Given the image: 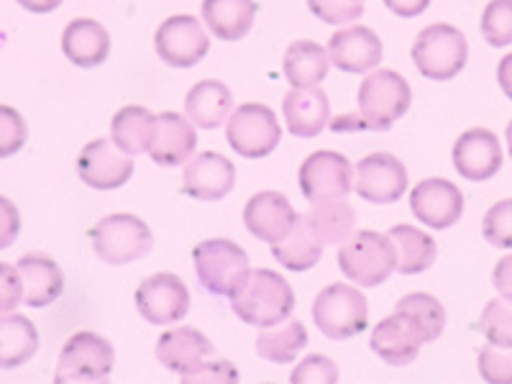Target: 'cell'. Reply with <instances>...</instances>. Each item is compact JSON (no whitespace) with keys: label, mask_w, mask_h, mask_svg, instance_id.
I'll list each match as a JSON object with an SVG mask.
<instances>
[{"label":"cell","mask_w":512,"mask_h":384,"mask_svg":"<svg viewBox=\"0 0 512 384\" xmlns=\"http://www.w3.org/2000/svg\"><path fill=\"white\" fill-rule=\"evenodd\" d=\"M356 100H359V118H336L331 123L333 131H346V128L387 131L408 113L413 103V90L408 80L395 70H372V75L361 82Z\"/></svg>","instance_id":"6da1fadb"},{"label":"cell","mask_w":512,"mask_h":384,"mask_svg":"<svg viewBox=\"0 0 512 384\" xmlns=\"http://www.w3.org/2000/svg\"><path fill=\"white\" fill-rule=\"evenodd\" d=\"M231 310L246 326H277L295 310V292L282 274L254 269L239 295L231 297Z\"/></svg>","instance_id":"7a4b0ae2"},{"label":"cell","mask_w":512,"mask_h":384,"mask_svg":"<svg viewBox=\"0 0 512 384\" xmlns=\"http://www.w3.org/2000/svg\"><path fill=\"white\" fill-rule=\"evenodd\" d=\"M336 259L346 280L359 287H377L397 269V246L390 233L356 231L341 244Z\"/></svg>","instance_id":"3957f363"},{"label":"cell","mask_w":512,"mask_h":384,"mask_svg":"<svg viewBox=\"0 0 512 384\" xmlns=\"http://www.w3.org/2000/svg\"><path fill=\"white\" fill-rule=\"evenodd\" d=\"M192 262L200 285L213 295H239L251 274L246 251L228 239H208L198 244L192 249Z\"/></svg>","instance_id":"277c9868"},{"label":"cell","mask_w":512,"mask_h":384,"mask_svg":"<svg viewBox=\"0 0 512 384\" xmlns=\"http://www.w3.org/2000/svg\"><path fill=\"white\" fill-rule=\"evenodd\" d=\"M93 249L98 259L105 264L121 267V264H131L141 256L152 251L154 236L141 218L131 216V213H113L95 223L88 231Z\"/></svg>","instance_id":"5b68a950"},{"label":"cell","mask_w":512,"mask_h":384,"mask_svg":"<svg viewBox=\"0 0 512 384\" xmlns=\"http://www.w3.org/2000/svg\"><path fill=\"white\" fill-rule=\"evenodd\" d=\"M469 44L466 36L451 24L425 26L413 44V62L428 80H451L466 67Z\"/></svg>","instance_id":"8992f818"},{"label":"cell","mask_w":512,"mask_h":384,"mask_svg":"<svg viewBox=\"0 0 512 384\" xmlns=\"http://www.w3.org/2000/svg\"><path fill=\"white\" fill-rule=\"evenodd\" d=\"M367 297L356 287L336 282L320 290L313 303V320L323 336L333 341H346V338L359 336L367 331Z\"/></svg>","instance_id":"52a82bcc"},{"label":"cell","mask_w":512,"mask_h":384,"mask_svg":"<svg viewBox=\"0 0 512 384\" xmlns=\"http://www.w3.org/2000/svg\"><path fill=\"white\" fill-rule=\"evenodd\" d=\"M226 139L239 157L262 159L277 149L282 128L272 108L262 103H244L228 118Z\"/></svg>","instance_id":"ba28073f"},{"label":"cell","mask_w":512,"mask_h":384,"mask_svg":"<svg viewBox=\"0 0 512 384\" xmlns=\"http://www.w3.org/2000/svg\"><path fill=\"white\" fill-rule=\"evenodd\" d=\"M116 351L103 336L93 331H80L67 338L59 354L54 382H103L113 372Z\"/></svg>","instance_id":"9c48e42d"},{"label":"cell","mask_w":512,"mask_h":384,"mask_svg":"<svg viewBox=\"0 0 512 384\" xmlns=\"http://www.w3.org/2000/svg\"><path fill=\"white\" fill-rule=\"evenodd\" d=\"M154 49L164 64L177 67V70H187L208 54L210 39L198 18L177 13V16H169L167 21H162V26L154 34Z\"/></svg>","instance_id":"30bf717a"},{"label":"cell","mask_w":512,"mask_h":384,"mask_svg":"<svg viewBox=\"0 0 512 384\" xmlns=\"http://www.w3.org/2000/svg\"><path fill=\"white\" fill-rule=\"evenodd\" d=\"M297 180L310 203L349 198L351 187H354V167L344 154L315 152L303 162Z\"/></svg>","instance_id":"8fae6325"},{"label":"cell","mask_w":512,"mask_h":384,"mask_svg":"<svg viewBox=\"0 0 512 384\" xmlns=\"http://www.w3.org/2000/svg\"><path fill=\"white\" fill-rule=\"evenodd\" d=\"M354 190L361 200L374 205H390L408 190V169L387 152L369 154L354 169Z\"/></svg>","instance_id":"7c38bea8"},{"label":"cell","mask_w":512,"mask_h":384,"mask_svg":"<svg viewBox=\"0 0 512 384\" xmlns=\"http://www.w3.org/2000/svg\"><path fill=\"white\" fill-rule=\"evenodd\" d=\"M136 308L141 318L154 326H169L185 318L190 310V290L177 274H152L136 287Z\"/></svg>","instance_id":"4fadbf2b"},{"label":"cell","mask_w":512,"mask_h":384,"mask_svg":"<svg viewBox=\"0 0 512 384\" xmlns=\"http://www.w3.org/2000/svg\"><path fill=\"white\" fill-rule=\"evenodd\" d=\"M77 175L93 190H116L134 175V157L121 152L113 141H90L77 157Z\"/></svg>","instance_id":"5bb4252c"},{"label":"cell","mask_w":512,"mask_h":384,"mask_svg":"<svg viewBox=\"0 0 512 384\" xmlns=\"http://www.w3.org/2000/svg\"><path fill=\"white\" fill-rule=\"evenodd\" d=\"M213 356H216V346L210 344V338L198 328L177 326L159 336L157 359L169 372L180 374L182 382L200 372Z\"/></svg>","instance_id":"9a60e30c"},{"label":"cell","mask_w":512,"mask_h":384,"mask_svg":"<svg viewBox=\"0 0 512 384\" xmlns=\"http://www.w3.org/2000/svg\"><path fill=\"white\" fill-rule=\"evenodd\" d=\"M410 208H413L415 218H420V223L443 231V228L459 223L461 213H464V195L454 182L443 180V177H428L410 192Z\"/></svg>","instance_id":"2e32d148"},{"label":"cell","mask_w":512,"mask_h":384,"mask_svg":"<svg viewBox=\"0 0 512 384\" xmlns=\"http://www.w3.org/2000/svg\"><path fill=\"white\" fill-rule=\"evenodd\" d=\"M236 185V167L231 159L218 152H203L187 159L182 172V187L187 198L192 200H223Z\"/></svg>","instance_id":"e0dca14e"},{"label":"cell","mask_w":512,"mask_h":384,"mask_svg":"<svg viewBox=\"0 0 512 384\" xmlns=\"http://www.w3.org/2000/svg\"><path fill=\"white\" fill-rule=\"evenodd\" d=\"M502 144L489 128H469L454 144V167L461 177L484 182L502 167Z\"/></svg>","instance_id":"ac0fdd59"},{"label":"cell","mask_w":512,"mask_h":384,"mask_svg":"<svg viewBox=\"0 0 512 384\" xmlns=\"http://www.w3.org/2000/svg\"><path fill=\"white\" fill-rule=\"evenodd\" d=\"M382 52V39L369 26H349L336 31L328 41L331 62L349 75H367L377 70L384 57Z\"/></svg>","instance_id":"d6986e66"},{"label":"cell","mask_w":512,"mask_h":384,"mask_svg":"<svg viewBox=\"0 0 512 384\" xmlns=\"http://www.w3.org/2000/svg\"><path fill=\"white\" fill-rule=\"evenodd\" d=\"M295 221V208H292L290 200L282 192H256L244 208V223L251 231V236H256V239L269 246L285 239L287 233L292 231V226H295Z\"/></svg>","instance_id":"ffe728a7"},{"label":"cell","mask_w":512,"mask_h":384,"mask_svg":"<svg viewBox=\"0 0 512 384\" xmlns=\"http://www.w3.org/2000/svg\"><path fill=\"white\" fill-rule=\"evenodd\" d=\"M423 344L425 338L420 328L400 313H392L379 320L372 331V351L392 367H405V364L415 361Z\"/></svg>","instance_id":"44dd1931"},{"label":"cell","mask_w":512,"mask_h":384,"mask_svg":"<svg viewBox=\"0 0 512 384\" xmlns=\"http://www.w3.org/2000/svg\"><path fill=\"white\" fill-rule=\"evenodd\" d=\"M198 136H195V123L180 113L164 111L159 113L157 134H154L149 157L162 167H177L185 164L195 154Z\"/></svg>","instance_id":"7402d4cb"},{"label":"cell","mask_w":512,"mask_h":384,"mask_svg":"<svg viewBox=\"0 0 512 384\" xmlns=\"http://www.w3.org/2000/svg\"><path fill=\"white\" fill-rule=\"evenodd\" d=\"M62 52L82 70H93L111 54V34L93 18H75L64 26Z\"/></svg>","instance_id":"603a6c76"},{"label":"cell","mask_w":512,"mask_h":384,"mask_svg":"<svg viewBox=\"0 0 512 384\" xmlns=\"http://www.w3.org/2000/svg\"><path fill=\"white\" fill-rule=\"evenodd\" d=\"M282 113L292 136L313 139L331 121V103L320 88H292L285 95Z\"/></svg>","instance_id":"cb8c5ba5"},{"label":"cell","mask_w":512,"mask_h":384,"mask_svg":"<svg viewBox=\"0 0 512 384\" xmlns=\"http://www.w3.org/2000/svg\"><path fill=\"white\" fill-rule=\"evenodd\" d=\"M18 272L24 280V303L31 308H47L57 303L64 290V274L54 259L44 254H26L18 259Z\"/></svg>","instance_id":"d4e9b609"},{"label":"cell","mask_w":512,"mask_h":384,"mask_svg":"<svg viewBox=\"0 0 512 384\" xmlns=\"http://www.w3.org/2000/svg\"><path fill=\"white\" fill-rule=\"evenodd\" d=\"M185 113L198 128H218L231 118L233 95L221 80H203L187 93Z\"/></svg>","instance_id":"484cf974"},{"label":"cell","mask_w":512,"mask_h":384,"mask_svg":"<svg viewBox=\"0 0 512 384\" xmlns=\"http://www.w3.org/2000/svg\"><path fill=\"white\" fill-rule=\"evenodd\" d=\"M157 121L159 116H154L152 111H146L141 105H126L113 116L111 141L128 157H139V154L152 149Z\"/></svg>","instance_id":"4316f807"},{"label":"cell","mask_w":512,"mask_h":384,"mask_svg":"<svg viewBox=\"0 0 512 384\" xmlns=\"http://www.w3.org/2000/svg\"><path fill=\"white\" fill-rule=\"evenodd\" d=\"M256 0H203V21L218 39L239 41L254 26Z\"/></svg>","instance_id":"83f0119b"},{"label":"cell","mask_w":512,"mask_h":384,"mask_svg":"<svg viewBox=\"0 0 512 384\" xmlns=\"http://www.w3.org/2000/svg\"><path fill=\"white\" fill-rule=\"evenodd\" d=\"M331 54L318 41L297 39L285 52V77L292 88H318L326 80Z\"/></svg>","instance_id":"f1b7e54d"},{"label":"cell","mask_w":512,"mask_h":384,"mask_svg":"<svg viewBox=\"0 0 512 384\" xmlns=\"http://www.w3.org/2000/svg\"><path fill=\"white\" fill-rule=\"evenodd\" d=\"M323 241L318 239V233L310 228L308 218L297 216L295 226L287 233L285 239L272 244V256L290 272H305V269L315 267L323 254Z\"/></svg>","instance_id":"f546056e"},{"label":"cell","mask_w":512,"mask_h":384,"mask_svg":"<svg viewBox=\"0 0 512 384\" xmlns=\"http://www.w3.org/2000/svg\"><path fill=\"white\" fill-rule=\"evenodd\" d=\"M39 349V333L29 318L18 313H3L0 320V367L16 369Z\"/></svg>","instance_id":"4dcf8cb0"},{"label":"cell","mask_w":512,"mask_h":384,"mask_svg":"<svg viewBox=\"0 0 512 384\" xmlns=\"http://www.w3.org/2000/svg\"><path fill=\"white\" fill-rule=\"evenodd\" d=\"M308 346V331L300 320L287 318L277 326L264 328L256 336V354L274 364H290Z\"/></svg>","instance_id":"1f68e13d"},{"label":"cell","mask_w":512,"mask_h":384,"mask_svg":"<svg viewBox=\"0 0 512 384\" xmlns=\"http://www.w3.org/2000/svg\"><path fill=\"white\" fill-rule=\"evenodd\" d=\"M390 236L397 246V269H400V274H420L433 267L438 246L428 233L408 226V223H400V226L392 228Z\"/></svg>","instance_id":"d6a6232c"},{"label":"cell","mask_w":512,"mask_h":384,"mask_svg":"<svg viewBox=\"0 0 512 384\" xmlns=\"http://www.w3.org/2000/svg\"><path fill=\"white\" fill-rule=\"evenodd\" d=\"M305 218H308L310 228L318 233V239L323 244H344L356 226V213L346 203V198L313 203Z\"/></svg>","instance_id":"836d02e7"},{"label":"cell","mask_w":512,"mask_h":384,"mask_svg":"<svg viewBox=\"0 0 512 384\" xmlns=\"http://www.w3.org/2000/svg\"><path fill=\"white\" fill-rule=\"evenodd\" d=\"M395 313L405 315L420 328L425 344L428 341H436L441 336L443 326H446V310L438 303L436 297L428 295V292H410L395 305Z\"/></svg>","instance_id":"e575fe53"},{"label":"cell","mask_w":512,"mask_h":384,"mask_svg":"<svg viewBox=\"0 0 512 384\" xmlns=\"http://www.w3.org/2000/svg\"><path fill=\"white\" fill-rule=\"evenodd\" d=\"M479 331L487 338V344L512 349V303L500 297V300H489L479 318Z\"/></svg>","instance_id":"d590c367"},{"label":"cell","mask_w":512,"mask_h":384,"mask_svg":"<svg viewBox=\"0 0 512 384\" xmlns=\"http://www.w3.org/2000/svg\"><path fill=\"white\" fill-rule=\"evenodd\" d=\"M482 36L489 47L512 44V0H489L482 13Z\"/></svg>","instance_id":"8d00e7d4"},{"label":"cell","mask_w":512,"mask_h":384,"mask_svg":"<svg viewBox=\"0 0 512 384\" xmlns=\"http://www.w3.org/2000/svg\"><path fill=\"white\" fill-rule=\"evenodd\" d=\"M482 233L497 249H512V198L500 200L487 210Z\"/></svg>","instance_id":"74e56055"},{"label":"cell","mask_w":512,"mask_h":384,"mask_svg":"<svg viewBox=\"0 0 512 384\" xmlns=\"http://www.w3.org/2000/svg\"><path fill=\"white\" fill-rule=\"evenodd\" d=\"M479 374L489 384H512V349L487 344L479 354Z\"/></svg>","instance_id":"f35d334b"},{"label":"cell","mask_w":512,"mask_h":384,"mask_svg":"<svg viewBox=\"0 0 512 384\" xmlns=\"http://www.w3.org/2000/svg\"><path fill=\"white\" fill-rule=\"evenodd\" d=\"M308 8L323 24L331 26L351 24L364 13V6L354 0H308Z\"/></svg>","instance_id":"ab89813d"},{"label":"cell","mask_w":512,"mask_h":384,"mask_svg":"<svg viewBox=\"0 0 512 384\" xmlns=\"http://www.w3.org/2000/svg\"><path fill=\"white\" fill-rule=\"evenodd\" d=\"M290 382L305 384V382H338V367L328 356L323 354H310L305 356L290 374Z\"/></svg>","instance_id":"60d3db41"},{"label":"cell","mask_w":512,"mask_h":384,"mask_svg":"<svg viewBox=\"0 0 512 384\" xmlns=\"http://www.w3.org/2000/svg\"><path fill=\"white\" fill-rule=\"evenodd\" d=\"M0 123H3V128H0V157L8 159L26 144V123L11 105L0 108Z\"/></svg>","instance_id":"b9f144b4"},{"label":"cell","mask_w":512,"mask_h":384,"mask_svg":"<svg viewBox=\"0 0 512 384\" xmlns=\"http://www.w3.org/2000/svg\"><path fill=\"white\" fill-rule=\"evenodd\" d=\"M0 272H3V303H0V308H3V313H13V308H16L21 300H24V280H21V272H18V267H11V264H0Z\"/></svg>","instance_id":"7bdbcfd3"},{"label":"cell","mask_w":512,"mask_h":384,"mask_svg":"<svg viewBox=\"0 0 512 384\" xmlns=\"http://www.w3.org/2000/svg\"><path fill=\"white\" fill-rule=\"evenodd\" d=\"M185 382H239V369L233 367L231 361L213 356L200 372H195Z\"/></svg>","instance_id":"ee69618b"},{"label":"cell","mask_w":512,"mask_h":384,"mask_svg":"<svg viewBox=\"0 0 512 384\" xmlns=\"http://www.w3.org/2000/svg\"><path fill=\"white\" fill-rule=\"evenodd\" d=\"M492 285L500 292V297L510 300L512 303V254L502 256L500 262L495 264V272H492Z\"/></svg>","instance_id":"f6af8a7d"},{"label":"cell","mask_w":512,"mask_h":384,"mask_svg":"<svg viewBox=\"0 0 512 384\" xmlns=\"http://www.w3.org/2000/svg\"><path fill=\"white\" fill-rule=\"evenodd\" d=\"M384 6L400 18H415L431 6V0H384Z\"/></svg>","instance_id":"bcb514c9"},{"label":"cell","mask_w":512,"mask_h":384,"mask_svg":"<svg viewBox=\"0 0 512 384\" xmlns=\"http://www.w3.org/2000/svg\"><path fill=\"white\" fill-rule=\"evenodd\" d=\"M0 203H3V246H8L13 244V239H16L18 216H16V208L8 203V198H3Z\"/></svg>","instance_id":"7dc6e473"},{"label":"cell","mask_w":512,"mask_h":384,"mask_svg":"<svg viewBox=\"0 0 512 384\" xmlns=\"http://www.w3.org/2000/svg\"><path fill=\"white\" fill-rule=\"evenodd\" d=\"M497 82H500L502 93L512 100V52L505 54L497 64Z\"/></svg>","instance_id":"c3c4849f"},{"label":"cell","mask_w":512,"mask_h":384,"mask_svg":"<svg viewBox=\"0 0 512 384\" xmlns=\"http://www.w3.org/2000/svg\"><path fill=\"white\" fill-rule=\"evenodd\" d=\"M16 3L29 13H52L62 6V0H16Z\"/></svg>","instance_id":"681fc988"},{"label":"cell","mask_w":512,"mask_h":384,"mask_svg":"<svg viewBox=\"0 0 512 384\" xmlns=\"http://www.w3.org/2000/svg\"><path fill=\"white\" fill-rule=\"evenodd\" d=\"M507 152H510V157H512V121L507 123Z\"/></svg>","instance_id":"f907efd6"},{"label":"cell","mask_w":512,"mask_h":384,"mask_svg":"<svg viewBox=\"0 0 512 384\" xmlns=\"http://www.w3.org/2000/svg\"><path fill=\"white\" fill-rule=\"evenodd\" d=\"M354 3H364V0H354Z\"/></svg>","instance_id":"816d5d0a"}]
</instances>
